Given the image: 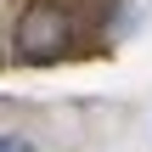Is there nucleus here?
<instances>
[{"label": "nucleus", "instance_id": "nucleus-1", "mask_svg": "<svg viewBox=\"0 0 152 152\" xmlns=\"http://www.w3.org/2000/svg\"><path fill=\"white\" fill-rule=\"evenodd\" d=\"M68 51V11L51 0H34L17 23V56L23 62H51Z\"/></svg>", "mask_w": 152, "mask_h": 152}, {"label": "nucleus", "instance_id": "nucleus-2", "mask_svg": "<svg viewBox=\"0 0 152 152\" xmlns=\"http://www.w3.org/2000/svg\"><path fill=\"white\" fill-rule=\"evenodd\" d=\"M0 152H39L28 135H0Z\"/></svg>", "mask_w": 152, "mask_h": 152}]
</instances>
